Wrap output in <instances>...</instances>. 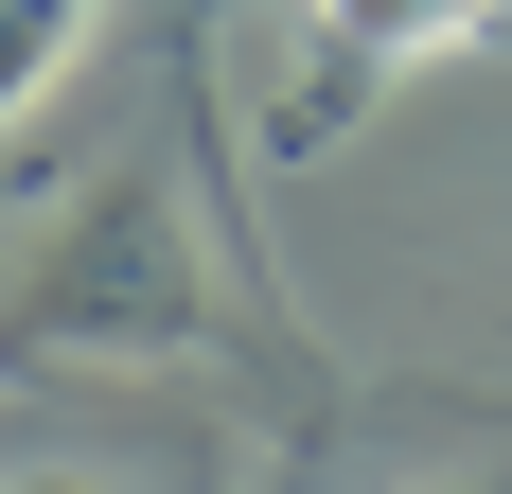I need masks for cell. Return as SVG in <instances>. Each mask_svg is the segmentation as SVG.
Wrapping results in <instances>:
<instances>
[{"label":"cell","mask_w":512,"mask_h":494,"mask_svg":"<svg viewBox=\"0 0 512 494\" xmlns=\"http://www.w3.org/2000/svg\"><path fill=\"white\" fill-rule=\"evenodd\" d=\"M36 494H106V477H36Z\"/></svg>","instance_id":"cell-4"},{"label":"cell","mask_w":512,"mask_h":494,"mask_svg":"<svg viewBox=\"0 0 512 494\" xmlns=\"http://www.w3.org/2000/svg\"><path fill=\"white\" fill-rule=\"evenodd\" d=\"M177 336H195V265H177V230H159L142 195L71 212L53 283L18 300V353H71V371H106V353H177Z\"/></svg>","instance_id":"cell-1"},{"label":"cell","mask_w":512,"mask_h":494,"mask_svg":"<svg viewBox=\"0 0 512 494\" xmlns=\"http://www.w3.org/2000/svg\"><path fill=\"white\" fill-rule=\"evenodd\" d=\"M318 18H336V53H460L495 0H318Z\"/></svg>","instance_id":"cell-2"},{"label":"cell","mask_w":512,"mask_h":494,"mask_svg":"<svg viewBox=\"0 0 512 494\" xmlns=\"http://www.w3.org/2000/svg\"><path fill=\"white\" fill-rule=\"evenodd\" d=\"M71 36H89V0H0V124L71 71Z\"/></svg>","instance_id":"cell-3"}]
</instances>
